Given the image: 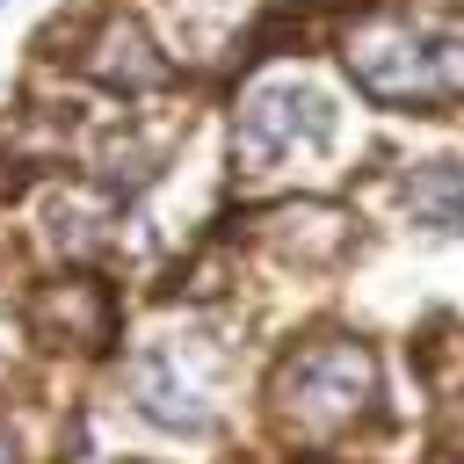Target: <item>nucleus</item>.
Wrapping results in <instances>:
<instances>
[{"instance_id":"obj_1","label":"nucleus","mask_w":464,"mask_h":464,"mask_svg":"<svg viewBox=\"0 0 464 464\" xmlns=\"http://www.w3.org/2000/svg\"><path fill=\"white\" fill-rule=\"evenodd\" d=\"M348 72L370 102L435 109L464 94V14L450 7H384L348 29Z\"/></svg>"},{"instance_id":"obj_2","label":"nucleus","mask_w":464,"mask_h":464,"mask_svg":"<svg viewBox=\"0 0 464 464\" xmlns=\"http://www.w3.org/2000/svg\"><path fill=\"white\" fill-rule=\"evenodd\" d=\"M268 392L304 435H334V428H348L377 406V362H370L362 341H312V348L283 355Z\"/></svg>"},{"instance_id":"obj_3","label":"nucleus","mask_w":464,"mask_h":464,"mask_svg":"<svg viewBox=\"0 0 464 464\" xmlns=\"http://www.w3.org/2000/svg\"><path fill=\"white\" fill-rule=\"evenodd\" d=\"M326 94H312V87H261L246 109H239V130H232V152L246 160V167H261V160H276L283 145H319L326 138Z\"/></svg>"},{"instance_id":"obj_4","label":"nucleus","mask_w":464,"mask_h":464,"mask_svg":"<svg viewBox=\"0 0 464 464\" xmlns=\"http://www.w3.org/2000/svg\"><path fill=\"white\" fill-rule=\"evenodd\" d=\"M29 334L36 341H51V348H102L109 334H116V304H109V290L102 283H87V276H58V283H44L36 297H29Z\"/></svg>"},{"instance_id":"obj_5","label":"nucleus","mask_w":464,"mask_h":464,"mask_svg":"<svg viewBox=\"0 0 464 464\" xmlns=\"http://www.w3.org/2000/svg\"><path fill=\"white\" fill-rule=\"evenodd\" d=\"M80 72H94L102 87H123V94H145V87H167V80H174V65L145 44V29H138L130 14H109V22H102L94 51L80 58Z\"/></svg>"},{"instance_id":"obj_6","label":"nucleus","mask_w":464,"mask_h":464,"mask_svg":"<svg viewBox=\"0 0 464 464\" xmlns=\"http://www.w3.org/2000/svg\"><path fill=\"white\" fill-rule=\"evenodd\" d=\"M130 392H138V406H145L152 420H167V428H203V420H210V406L196 399L188 377H174L167 355H145V362L130 370Z\"/></svg>"},{"instance_id":"obj_7","label":"nucleus","mask_w":464,"mask_h":464,"mask_svg":"<svg viewBox=\"0 0 464 464\" xmlns=\"http://www.w3.org/2000/svg\"><path fill=\"white\" fill-rule=\"evenodd\" d=\"M406 210L420 218V225H435V232H464V174L457 167H413L406 174Z\"/></svg>"}]
</instances>
